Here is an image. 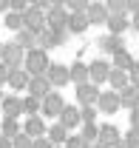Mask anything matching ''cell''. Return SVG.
Here are the masks:
<instances>
[{"instance_id":"obj_18","label":"cell","mask_w":139,"mask_h":148,"mask_svg":"<svg viewBox=\"0 0 139 148\" xmlns=\"http://www.w3.org/2000/svg\"><path fill=\"white\" fill-rule=\"evenodd\" d=\"M23 134H29L31 140L46 137V123H43V117H29V120L23 123Z\"/></svg>"},{"instance_id":"obj_39","label":"cell","mask_w":139,"mask_h":148,"mask_svg":"<svg viewBox=\"0 0 139 148\" xmlns=\"http://www.w3.org/2000/svg\"><path fill=\"white\" fill-rule=\"evenodd\" d=\"M125 12H128V14H136L139 12V0H125Z\"/></svg>"},{"instance_id":"obj_14","label":"cell","mask_w":139,"mask_h":148,"mask_svg":"<svg viewBox=\"0 0 139 148\" xmlns=\"http://www.w3.org/2000/svg\"><path fill=\"white\" fill-rule=\"evenodd\" d=\"M60 43H63V34H57V32H51V29H43V32L37 34V49L46 51V54H48V49L60 46Z\"/></svg>"},{"instance_id":"obj_33","label":"cell","mask_w":139,"mask_h":148,"mask_svg":"<svg viewBox=\"0 0 139 148\" xmlns=\"http://www.w3.org/2000/svg\"><path fill=\"white\" fill-rule=\"evenodd\" d=\"M12 148H31V137L23 134V131L14 134V137H12Z\"/></svg>"},{"instance_id":"obj_19","label":"cell","mask_w":139,"mask_h":148,"mask_svg":"<svg viewBox=\"0 0 139 148\" xmlns=\"http://www.w3.org/2000/svg\"><path fill=\"white\" fill-rule=\"evenodd\" d=\"M88 26H91V23H88L85 12H68V26H65L68 32H74V34H82Z\"/></svg>"},{"instance_id":"obj_50","label":"cell","mask_w":139,"mask_h":148,"mask_svg":"<svg viewBox=\"0 0 139 148\" xmlns=\"http://www.w3.org/2000/svg\"><path fill=\"white\" fill-rule=\"evenodd\" d=\"M0 51H3V43H0Z\"/></svg>"},{"instance_id":"obj_51","label":"cell","mask_w":139,"mask_h":148,"mask_svg":"<svg viewBox=\"0 0 139 148\" xmlns=\"http://www.w3.org/2000/svg\"><path fill=\"white\" fill-rule=\"evenodd\" d=\"M0 100H3V91H0Z\"/></svg>"},{"instance_id":"obj_34","label":"cell","mask_w":139,"mask_h":148,"mask_svg":"<svg viewBox=\"0 0 139 148\" xmlns=\"http://www.w3.org/2000/svg\"><path fill=\"white\" fill-rule=\"evenodd\" d=\"M91 0H65V12H85Z\"/></svg>"},{"instance_id":"obj_11","label":"cell","mask_w":139,"mask_h":148,"mask_svg":"<svg viewBox=\"0 0 139 148\" xmlns=\"http://www.w3.org/2000/svg\"><path fill=\"white\" fill-rule=\"evenodd\" d=\"M97 143L105 145V148H114V145H119V143H122V134H119L117 125H102L99 134H97Z\"/></svg>"},{"instance_id":"obj_12","label":"cell","mask_w":139,"mask_h":148,"mask_svg":"<svg viewBox=\"0 0 139 148\" xmlns=\"http://www.w3.org/2000/svg\"><path fill=\"white\" fill-rule=\"evenodd\" d=\"M97 111L117 114V111H119V94H117V91H102L99 100H97Z\"/></svg>"},{"instance_id":"obj_1","label":"cell","mask_w":139,"mask_h":148,"mask_svg":"<svg viewBox=\"0 0 139 148\" xmlns=\"http://www.w3.org/2000/svg\"><path fill=\"white\" fill-rule=\"evenodd\" d=\"M48 66H51V60L46 51H40V49H31V51H26V60H23V69L29 77H40V74L48 71Z\"/></svg>"},{"instance_id":"obj_3","label":"cell","mask_w":139,"mask_h":148,"mask_svg":"<svg viewBox=\"0 0 139 148\" xmlns=\"http://www.w3.org/2000/svg\"><path fill=\"white\" fill-rule=\"evenodd\" d=\"M65 26H68V12H65V9H57V6L46 9V29H51V32H57V34H63Z\"/></svg>"},{"instance_id":"obj_42","label":"cell","mask_w":139,"mask_h":148,"mask_svg":"<svg viewBox=\"0 0 139 148\" xmlns=\"http://www.w3.org/2000/svg\"><path fill=\"white\" fill-rule=\"evenodd\" d=\"M131 128H139V108L131 111Z\"/></svg>"},{"instance_id":"obj_6","label":"cell","mask_w":139,"mask_h":148,"mask_svg":"<svg viewBox=\"0 0 139 148\" xmlns=\"http://www.w3.org/2000/svg\"><path fill=\"white\" fill-rule=\"evenodd\" d=\"M63 106H65V100H63L60 91H51V94H46V97L40 100V111H43L46 117H57V114L63 111Z\"/></svg>"},{"instance_id":"obj_20","label":"cell","mask_w":139,"mask_h":148,"mask_svg":"<svg viewBox=\"0 0 139 148\" xmlns=\"http://www.w3.org/2000/svg\"><path fill=\"white\" fill-rule=\"evenodd\" d=\"M6 83H9L14 91L26 88V86H29V74H26V69H9V74H6Z\"/></svg>"},{"instance_id":"obj_32","label":"cell","mask_w":139,"mask_h":148,"mask_svg":"<svg viewBox=\"0 0 139 148\" xmlns=\"http://www.w3.org/2000/svg\"><path fill=\"white\" fill-rule=\"evenodd\" d=\"M63 148H91V143H85L80 134H68V140H65Z\"/></svg>"},{"instance_id":"obj_24","label":"cell","mask_w":139,"mask_h":148,"mask_svg":"<svg viewBox=\"0 0 139 148\" xmlns=\"http://www.w3.org/2000/svg\"><path fill=\"white\" fill-rule=\"evenodd\" d=\"M14 43H17L23 51H31V49H37V34H34V32H29V29H23V32H17Z\"/></svg>"},{"instance_id":"obj_30","label":"cell","mask_w":139,"mask_h":148,"mask_svg":"<svg viewBox=\"0 0 139 148\" xmlns=\"http://www.w3.org/2000/svg\"><path fill=\"white\" fill-rule=\"evenodd\" d=\"M97 134H99V125H94V123H82V134H80V137H82L85 143L94 145V143H97Z\"/></svg>"},{"instance_id":"obj_13","label":"cell","mask_w":139,"mask_h":148,"mask_svg":"<svg viewBox=\"0 0 139 148\" xmlns=\"http://www.w3.org/2000/svg\"><path fill=\"white\" fill-rule=\"evenodd\" d=\"M0 106H3V114H6V117H12V120H17L20 114H23V103H20L17 94H3Z\"/></svg>"},{"instance_id":"obj_7","label":"cell","mask_w":139,"mask_h":148,"mask_svg":"<svg viewBox=\"0 0 139 148\" xmlns=\"http://www.w3.org/2000/svg\"><path fill=\"white\" fill-rule=\"evenodd\" d=\"M85 17H88L91 26H105V23H108V9H105V3L102 0H91L88 9H85Z\"/></svg>"},{"instance_id":"obj_45","label":"cell","mask_w":139,"mask_h":148,"mask_svg":"<svg viewBox=\"0 0 139 148\" xmlns=\"http://www.w3.org/2000/svg\"><path fill=\"white\" fill-rule=\"evenodd\" d=\"M6 74H9V69H6V66H3V63H0V86H3V83H6Z\"/></svg>"},{"instance_id":"obj_40","label":"cell","mask_w":139,"mask_h":148,"mask_svg":"<svg viewBox=\"0 0 139 148\" xmlns=\"http://www.w3.org/2000/svg\"><path fill=\"white\" fill-rule=\"evenodd\" d=\"M31 148H54L46 137H40V140H31Z\"/></svg>"},{"instance_id":"obj_43","label":"cell","mask_w":139,"mask_h":148,"mask_svg":"<svg viewBox=\"0 0 139 148\" xmlns=\"http://www.w3.org/2000/svg\"><path fill=\"white\" fill-rule=\"evenodd\" d=\"M0 148H12V137H6V134H0Z\"/></svg>"},{"instance_id":"obj_9","label":"cell","mask_w":139,"mask_h":148,"mask_svg":"<svg viewBox=\"0 0 139 148\" xmlns=\"http://www.w3.org/2000/svg\"><path fill=\"white\" fill-rule=\"evenodd\" d=\"M26 91L31 94V97H37V100H43L46 94H51V83L46 80V74H40V77H29V86H26Z\"/></svg>"},{"instance_id":"obj_2","label":"cell","mask_w":139,"mask_h":148,"mask_svg":"<svg viewBox=\"0 0 139 148\" xmlns=\"http://www.w3.org/2000/svg\"><path fill=\"white\" fill-rule=\"evenodd\" d=\"M23 60H26V51L20 49L17 43H3L0 63H3L6 69H23Z\"/></svg>"},{"instance_id":"obj_48","label":"cell","mask_w":139,"mask_h":148,"mask_svg":"<svg viewBox=\"0 0 139 148\" xmlns=\"http://www.w3.org/2000/svg\"><path fill=\"white\" fill-rule=\"evenodd\" d=\"M91 148H105V145H99V143H94V145H91Z\"/></svg>"},{"instance_id":"obj_31","label":"cell","mask_w":139,"mask_h":148,"mask_svg":"<svg viewBox=\"0 0 139 148\" xmlns=\"http://www.w3.org/2000/svg\"><path fill=\"white\" fill-rule=\"evenodd\" d=\"M105 9H108V14H128L125 0H105Z\"/></svg>"},{"instance_id":"obj_17","label":"cell","mask_w":139,"mask_h":148,"mask_svg":"<svg viewBox=\"0 0 139 148\" xmlns=\"http://www.w3.org/2000/svg\"><path fill=\"white\" fill-rule=\"evenodd\" d=\"M119 108H128V111L139 108V88H134V86L122 88L119 91Z\"/></svg>"},{"instance_id":"obj_29","label":"cell","mask_w":139,"mask_h":148,"mask_svg":"<svg viewBox=\"0 0 139 148\" xmlns=\"http://www.w3.org/2000/svg\"><path fill=\"white\" fill-rule=\"evenodd\" d=\"M20 103H23V114H29V117H37V111H40V100H37V97L26 94Z\"/></svg>"},{"instance_id":"obj_10","label":"cell","mask_w":139,"mask_h":148,"mask_svg":"<svg viewBox=\"0 0 139 148\" xmlns=\"http://www.w3.org/2000/svg\"><path fill=\"white\" fill-rule=\"evenodd\" d=\"M57 117H60V125H63L65 131L82 125V120H80V106H63V111H60Z\"/></svg>"},{"instance_id":"obj_52","label":"cell","mask_w":139,"mask_h":148,"mask_svg":"<svg viewBox=\"0 0 139 148\" xmlns=\"http://www.w3.org/2000/svg\"><path fill=\"white\" fill-rule=\"evenodd\" d=\"M102 3H105V0H102Z\"/></svg>"},{"instance_id":"obj_26","label":"cell","mask_w":139,"mask_h":148,"mask_svg":"<svg viewBox=\"0 0 139 148\" xmlns=\"http://www.w3.org/2000/svg\"><path fill=\"white\" fill-rule=\"evenodd\" d=\"M134 66V57L128 54V49H122V51H117L114 54V63H111V69H122V71H128Z\"/></svg>"},{"instance_id":"obj_23","label":"cell","mask_w":139,"mask_h":148,"mask_svg":"<svg viewBox=\"0 0 139 148\" xmlns=\"http://www.w3.org/2000/svg\"><path fill=\"white\" fill-rule=\"evenodd\" d=\"M108 29H111V34H119L122 37V32L131 26V20H128V14H108V23H105Z\"/></svg>"},{"instance_id":"obj_21","label":"cell","mask_w":139,"mask_h":148,"mask_svg":"<svg viewBox=\"0 0 139 148\" xmlns=\"http://www.w3.org/2000/svg\"><path fill=\"white\" fill-rule=\"evenodd\" d=\"M46 140H48L54 148H63V145H65V140H68V131L57 123V125H51V128L46 131Z\"/></svg>"},{"instance_id":"obj_38","label":"cell","mask_w":139,"mask_h":148,"mask_svg":"<svg viewBox=\"0 0 139 148\" xmlns=\"http://www.w3.org/2000/svg\"><path fill=\"white\" fill-rule=\"evenodd\" d=\"M29 9V0H9V12H17V14H23Z\"/></svg>"},{"instance_id":"obj_15","label":"cell","mask_w":139,"mask_h":148,"mask_svg":"<svg viewBox=\"0 0 139 148\" xmlns=\"http://www.w3.org/2000/svg\"><path fill=\"white\" fill-rule=\"evenodd\" d=\"M97 46H99V51H105V54H111V57L125 49V43H122L119 34H105V37H99V40H97Z\"/></svg>"},{"instance_id":"obj_41","label":"cell","mask_w":139,"mask_h":148,"mask_svg":"<svg viewBox=\"0 0 139 148\" xmlns=\"http://www.w3.org/2000/svg\"><path fill=\"white\" fill-rule=\"evenodd\" d=\"M29 6H31V9H43V12H46L51 3H48V0H29Z\"/></svg>"},{"instance_id":"obj_16","label":"cell","mask_w":139,"mask_h":148,"mask_svg":"<svg viewBox=\"0 0 139 148\" xmlns=\"http://www.w3.org/2000/svg\"><path fill=\"white\" fill-rule=\"evenodd\" d=\"M99 88L97 86H91V83H85V86H77V100H80V106H97V100H99Z\"/></svg>"},{"instance_id":"obj_25","label":"cell","mask_w":139,"mask_h":148,"mask_svg":"<svg viewBox=\"0 0 139 148\" xmlns=\"http://www.w3.org/2000/svg\"><path fill=\"white\" fill-rule=\"evenodd\" d=\"M68 77H71V83H77V86H85V83H88V66H82V63H74V66H68Z\"/></svg>"},{"instance_id":"obj_35","label":"cell","mask_w":139,"mask_h":148,"mask_svg":"<svg viewBox=\"0 0 139 148\" xmlns=\"http://www.w3.org/2000/svg\"><path fill=\"white\" fill-rule=\"evenodd\" d=\"M94 117H97V106H82L80 108V120L82 123H94Z\"/></svg>"},{"instance_id":"obj_4","label":"cell","mask_w":139,"mask_h":148,"mask_svg":"<svg viewBox=\"0 0 139 148\" xmlns=\"http://www.w3.org/2000/svg\"><path fill=\"white\" fill-rule=\"evenodd\" d=\"M108 74H111V63H108V60H94V63H88V83H91V86L108 83Z\"/></svg>"},{"instance_id":"obj_8","label":"cell","mask_w":139,"mask_h":148,"mask_svg":"<svg viewBox=\"0 0 139 148\" xmlns=\"http://www.w3.org/2000/svg\"><path fill=\"white\" fill-rule=\"evenodd\" d=\"M46 80L51 83V88H63L65 83H71V77H68V66L51 63V66H48V71H46Z\"/></svg>"},{"instance_id":"obj_49","label":"cell","mask_w":139,"mask_h":148,"mask_svg":"<svg viewBox=\"0 0 139 148\" xmlns=\"http://www.w3.org/2000/svg\"><path fill=\"white\" fill-rule=\"evenodd\" d=\"M114 148H128V145H125V143H119V145H114Z\"/></svg>"},{"instance_id":"obj_22","label":"cell","mask_w":139,"mask_h":148,"mask_svg":"<svg viewBox=\"0 0 139 148\" xmlns=\"http://www.w3.org/2000/svg\"><path fill=\"white\" fill-rule=\"evenodd\" d=\"M108 86L119 94L125 86H131V83H128V71H122V69H111V74H108Z\"/></svg>"},{"instance_id":"obj_5","label":"cell","mask_w":139,"mask_h":148,"mask_svg":"<svg viewBox=\"0 0 139 148\" xmlns=\"http://www.w3.org/2000/svg\"><path fill=\"white\" fill-rule=\"evenodd\" d=\"M23 29H29V32H34V34H40L43 29H46V12L43 9H26L23 12Z\"/></svg>"},{"instance_id":"obj_36","label":"cell","mask_w":139,"mask_h":148,"mask_svg":"<svg viewBox=\"0 0 139 148\" xmlns=\"http://www.w3.org/2000/svg\"><path fill=\"white\" fill-rule=\"evenodd\" d=\"M122 143H125L128 148H139V128H131L128 137H122Z\"/></svg>"},{"instance_id":"obj_37","label":"cell","mask_w":139,"mask_h":148,"mask_svg":"<svg viewBox=\"0 0 139 148\" xmlns=\"http://www.w3.org/2000/svg\"><path fill=\"white\" fill-rule=\"evenodd\" d=\"M128 83H131L134 88H139V60H134V66L128 69Z\"/></svg>"},{"instance_id":"obj_28","label":"cell","mask_w":139,"mask_h":148,"mask_svg":"<svg viewBox=\"0 0 139 148\" xmlns=\"http://www.w3.org/2000/svg\"><path fill=\"white\" fill-rule=\"evenodd\" d=\"M0 131H3L6 137H14V134H20V131H23V125H20L17 120H12V117H3V123H0Z\"/></svg>"},{"instance_id":"obj_44","label":"cell","mask_w":139,"mask_h":148,"mask_svg":"<svg viewBox=\"0 0 139 148\" xmlns=\"http://www.w3.org/2000/svg\"><path fill=\"white\" fill-rule=\"evenodd\" d=\"M131 26H134V32L139 34V12H136V14H131Z\"/></svg>"},{"instance_id":"obj_27","label":"cell","mask_w":139,"mask_h":148,"mask_svg":"<svg viewBox=\"0 0 139 148\" xmlns=\"http://www.w3.org/2000/svg\"><path fill=\"white\" fill-rule=\"evenodd\" d=\"M6 29L9 32H23V14H17V12H6Z\"/></svg>"},{"instance_id":"obj_46","label":"cell","mask_w":139,"mask_h":148,"mask_svg":"<svg viewBox=\"0 0 139 148\" xmlns=\"http://www.w3.org/2000/svg\"><path fill=\"white\" fill-rule=\"evenodd\" d=\"M48 3H51V6H57V9H65V0H48ZM51 6H48V9H51Z\"/></svg>"},{"instance_id":"obj_47","label":"cell","mask_w":139,"mask_h":148,"mask_svg":"<svg viewBox=\"0 0 139 148\" xmlns=\"http://www.w3.org/2000/svg\"><path fill=\"white\" fill-rule=\"evenodd\" d=\"M0 12H9V0H0Z\"/></svg>"}]
</instances>
